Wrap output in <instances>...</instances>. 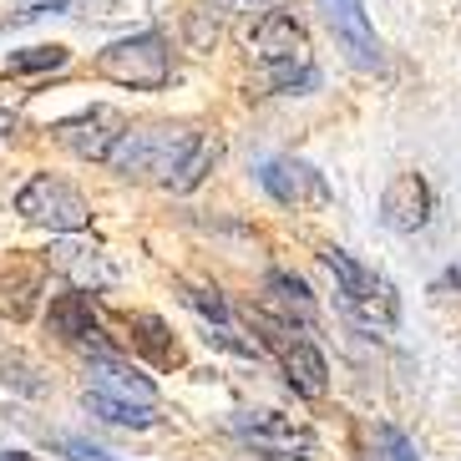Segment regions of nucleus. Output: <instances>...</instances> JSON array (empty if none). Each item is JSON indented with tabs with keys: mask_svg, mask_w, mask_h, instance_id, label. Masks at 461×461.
<instances>
[{
	"mask_svg": "<svg viewBox=\"0 0 461 461\" xmlns=\"http://www.w3.org/2000/svg\"><path fill=\"white\" fill-rule=\"evenodd\" d=\"M325 11V26L335 31V46L345 51L355 71H380L385 67V51H380V36L370 26V11L366 0H320Z\"/></svg>",
	"mask_w": 461,
	"mask_h": 461,
	"instance_id": "7",
	"label": "nucleus"
},
{
	"mask_svg": "<svg viewBox=\"0 0 461 461\" xmlns=\"http://www.w3.org/2000/svg\"><path fill=\"white\" fill-rule=\"evenodd\" d=\"M431 183L420 173H395L391 183H385V198H380V218H385V229L395 233H416L431 223Z\"/></svg>",
	"mask_w": 461,
	"mask_h": 461,
	"instance_id": "12",
	"label": "nucleus"
},
{
	"mask_svg": "<svg viewBox=\"0 0 461 461\" xmlns=\"http://www.w3.org/2000/svg\"><path fill=\"white\" fill-rule=\"evenodd\" d=\"M15 127H21V117H15V112H11V107H0V137H11V132H15Z\"/></svg>",
	"mask_w": 461,
	"mask_h": 461,
	"instance_id": "26",
	"label": "nucleus"
},
{
	"mask_svg": "<svg viewBox=\"0 0 461 461\" xmlns=\"http://www.w3.org/2000/svg\"><path fill=\"white\" fill-rule=\"evenodd\" d=\"M223 5H249V0H223Z\"/></svg>",
	"mask_w": 461,
	"mask_h": 461,
	"instance_id": "28",
	"label": "nucleus"
},
{
	"mask_svg": "<svg viewBox=\"0 0 461 461\" xmlns=\"http://www.w3.org/2000/svg\"><path fill=\"white\" fill-rule=\"evenodd\" d=\"M325 269L335 274V294H339V310L350 314L360 330L370 335H391L401 325V294L385 274H375L370 264H360L355 254L345 249H325Z\"/></svg>",
	"mask_w": 461,
	"mask_h": 461,
	"instance_id": "3",
	"label": "nucleus"
},
{
	"mask_svg": "<svg viewBox=\"0 0 461 461\" xmlns=\"http://www.w3.org/2000/svg\"><path fill=\"white\" fill-rule=\"evenodd\" d=\"M258 188L269 193L279 208H325L330 203V183L320 167L299 163V158H269L258 163Z\"/></svg>",
	"mask_w": 461,
	"mask_h": 461,
	"instance_id": "9",
	"label": "nucleus"
},
{
	"mask_svg": "<svg viewBox=\"0 0 461 461\" xmlns=\"http://www.w3.org/2000/svg\"><path fill=\"white\" fill-rule=\"evenodd\" d=\"M249 330H254V335L264 339V350L279 360V370H285L294 395L320 401V395L330 391V366H325V355H320V345L304 335V325H294V320H285V314H274V310L258 304V310H249Z\"/></svg>",
	"mask_w": 461,
	"mask_h": 461,
	"instance_id": "4",
	"label": "nucleus"
},
{
	"mask_svg": "<svg viewBox=\"0 0 461 461\" xmlns=\"http://www.w3.org/2000/svg\"><path fill=\"white\" fill-rule=\"evenodd\" d=\"M193 127H122V137L107 148L102 163L117 177H132V183H173V173L183 167L193 148H198Z\"/></svg>",
	"mask_w": 461,
	"mask_h": 461,
	"instance_id": "2",
	"label": "nucleus"
},
{
	"mask_svg": "<svg viewBox=\"0 0 461 461\" xmlns=\"http://www.w3.org/2000/svg\"><path fill=\"white\" fill-rule=\"evenodd\" d=\"M218 158H223V142H218V137H198V148L183 158V167L173 173L167 193H193V188H198V183H203V177L218 167Z\"/></svg>",
	"mask_w": 461,
	"mask_h": 461,
	"instance_id": "19",
	"label": "nucleus"
},
{
	"mask_svg": "<svg viewBox=\"0 0 461 461\" xmlns=\"http://www.w3.org/2000/svg\"><path fill=\"white\" fill-rule=\"evenodd\" d=\"M46 330L61 335L67 345L92 350V355H112L107 345H102V320H96L92 299H86L82 289H61V294H51V304H46Z\"/></svg>",
	"mask_w": 461,
	"mask_h": 461,
	"instance_id": "11",
	"label": "nucleus"
},
{
	"mask_svg": "<svg viewBox=\"0 0 461 461\" xmlns=\"http://www.w3.org/2000/svg\"><path fill=\"white\" fill-rule=\"evenodd\" d=\"M122 127L127 122H122V112L117 107H82V112H71V117H61V122H51V137L71 152V158L102 163L107 148L122 137Z\"/></svg>",
	"mask_w": 461,
	"mask_h": 461,
	"instance_id": "10",
	"label": "nucleus"
},
{
	"mask_svg": "<svg viewBox=\"0 0 461 461\" xmlns=\"http://www.w3.org/2000/svg\"><path fill=\"white\" fill-rule=\"evenodd\" d=\"M51 447H56V451H67L71 461H122V456H112V451L92 447V441H82V436H56Z\"/></svg>",
	"mask_w": 461,
	"mask_h": 461,
	"instance_id": "22",
	"label": "nucleus"
},
{
	"mask_svg": "<svg viewBox=\"0 0 461 461\" xmlns=\"http://www.w3.org/2000/svg\"><path fill=\"white\" fill-rule=\"evenodd\" d=\"M71 61L67 46H26V51H11L5 56V77H41V71H61Z\"/></svg>",
	"mask_w": 461,
	"mask_h": 461,
	"instance_id": "20",
	"label": "nucleus"
},
{
	"mask_svg": "<svg viewBox=\"0 0 461 461\" xmlns=\"http://www.w3.org/2000/svg\"><path fill=\"white\" fill-rule=\"evenodd\" d=\"M375 456L380 461H420L416 447H411V436L401 426H375Z\"/></svg>",
	"mask_w": 461,
	"mask_h": 461,
	"instance_id": "21",
	"label": "nucleus"
},
{
	"mask_svg": "<svg viewBox=\"0 0 461 461\" xmlns=\"http://www.w3.org/2000/svg\"><path fill=\"white\" fill-rule=\"evenodd\" d=\"M183 299H188L193 310L203 314L208 325H213V339L223 345V350L254 355V345H244V339L233 335V314H229V304H223V294H218V289H208V285H183Z\"/></svg>",
	"mask_w": 461,
	"mask_h": 461,
	"instance_id": "16",
	"label": "nucleus"
},
{
	"mask_svg": "<svg viewBox=\"0 0 461 461\" xmlns=\"http://www.w3.org/2000/svg\"><path fill=\"white\" fill-rule=\"evenodd\" d=\"M254 61H258V82L269 86V92H304V86L320 82L310 36L279 5L254 21Z\"/></svg>",
	"mask_w": 461,
	"mask_h": 461,
	"instance_id": "1",
	"label": "nucleus"
},
{
	"mask_svg": "<svg viewBox=\"0 0 461 461\" xmlns=\"http://www.w3.org/2000/svg\"><path fill=\"white\" fill-rule=\"evenodd\" d=\"M96 77L112 86H127V92H163L173 82V46L158 26L137 31V36H122L96 51Z\"/></svg>",
	"mask_w": 461,
	"mask_h": 461,
	"instance_id": "5",
	"label": "nucleus"
},
{
	"mask_svg": "<svg viewBox=\"0 0 461 461\" xmlns=\"http://www.w3.org/2000/svg\"><path fill=\"white\" fill-rule=\"evenodd\" d=\"M15 213L36 223L46 233H82L92 229V203H86L82 193L71 188L67 177L56 173H36L26 188L15 193Z\"/></svg>",
	"mask_w": 461,
	"mask_h": 461,
	"instance_id": "6",
	"label": "nucleus"
},
{
	"mask_svg": "<svg viewBox=\"0 0 461 461\" xmlns=\"http://www.w3.org/2000/svg\"><path fill=\"white\" fill-rule=\"evenodd\" d=\"M264 294H269V304H279V310H285V320L314 325V294H310V285H304L299 274L269 269V274H264Z\"/></svg>",
	"mask_w": 461,
	"mask_h": 461,
	"instance_id": "17",
	"label": "nucleus"
},
{
	"mask_svg": "<svg viewBox=\"0 0 461 461\" xmlns=\"http://www.w3.org/2000/svg\"><path fill=\"white\" fill-rule=\"evenodd\" d=\"M5 380H15L26 395H41V391H46L41 380H31V366H21V360H11V366H5Z\"/></svg>",
	"mask_w": 461,
	"mask_h": 461,
	"instance_id": "24",
	"label": "nucleus"
},
{
	"mask_svg": "<svg viewBox=\"0 0 461 461\" xmlns=\"http://www.w3.org/2000/svg\"><path fill=\"white\" fill-rule=\"evenodd\" d=\"M86 411L112 426H132V431H148L158 426V406H142V401H117V395H102V391H86Z\"/></svg>",
	"mask_w": 461,
	"mask_h": 461,
	"instance_id": "18",
	"label": "nucleus"
},
{
	"mask_svg": "<svg viewBox=\"0 0 461 461\" xmlns=\"http://www.w3.org/2000/svg\"><path fill=\"white\" fill-rule=\"evenodd\" d=\"M233 431H239V441H249L254 451H269V456H314V431L294 416H279V411H244L233 420Z\"/></svg>",
	"mask_w": 461,
	"mask_h": 461,
	"instance_id": "8",
	"label": "nucleus"
},
{
	"mask_svg": "<svg viewBox=\"0 0 461 461\" xmlns=\"http://www.w3.org/2000/svg\"><path fill=\"white\" fill-rule=\"evenodd\" d=\"M86 375H92V391H102V395H117V401H142V406H158V385H152L148 375L127 370L122 360H112V355H92V360H86Z\"/></svg>",
	"mask_w": 461,
	"mask_h": 461,
	"instance_id": "15",
	"label": "nucleus"
},
{
	"mask_svg": "<svg viewBox=\"0 0 461 461\" xmlns=\"http://www.w3.org/2000/svg\"><path fill=\"white\" fill-rule=\"evenodd\" d=\"M71 5H82V0H36V5L11 15V26H31V21H41V15H67Z\"/></svg>",
	"mask_w": 461,
	"mask_h": 461,
	"instance_id": "23",
	"label": "nucleus"
},
{
	"mask_svg": "<svg viewBox=\"0 0 461 461\" xmlns=\"http://www.w3.org/2000/svg\"><path fill=\"white\" fill-rule=\"evenodd\" d=\"M436 289H456V294H461V264H451V269L436 279Z\"/></svg>",
	"mask_w": 461,
	"mask_h": 461,
	"instance_id": "25",
	"label": "nucleus"
},
{
	"mask_svg": "<svg viewBox=\"0 0 461 461\" xmlns=\"http://www.w3.org/2000/svg\"><path fill=\"white\" fill-rule=\"evenodd\" d=\"M127 339H132V350L142 355L152 370H177L183 366V345L173 339L167 320H158V314H127Z\"/></svg>",
	"mask_w": 461,
	"mask_h": 461,
	"instance_id": "14",
	"label": "nucleus"
},
{
	"mask_svg": "<svg viewBox=\"0 0 461 461\" xmlns=\"http://www.w3.org/2000/svg\"><path fill=\"white\" fill-rule=\"evenodd\" d=\"M0 461H41V456H31V451H0Z\"/></svg>",
	"mask_w": 461,
	"mask_h": 461,
	"instance_id": "27",
	"label": "nucleus"
},
{
	"mask_svg": "<svg viewBox=\"0 0 461 461\" xmlns=\"http://www.w3.org/2000/svg\"><path fill=\"white\" fill-rule=\"evenodd\" d=\"M46 258L41 254H11V264L0 269V299L11 320H31L36 314V299L46 294Z\"/></svg>",
	"mask_w": 461,
	"mask_h": 461,
	"instance_id": "13",
	"label": "nucleus"
}]
</instances>
